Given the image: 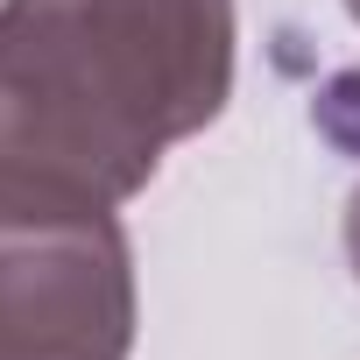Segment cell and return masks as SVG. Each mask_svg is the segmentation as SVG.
Segmentation results:
<instances>
[{
	"label": "cell",
	"instance_id": "6da1fadb",
	"mask_svg": "<svg viewBox=\"0 0 360 360\" xmlns=\"http://www.w3.org/2000/svg\"><path fill=\"white\" fill-rule=\"evenodd\" d=\"M233 92V0H0V198L127 205Z\"/></svg>",
	"mask_w": 360,
	"mask_h": 360
},
{
	"label": "cell",
	"instance_id": "7a4b0ae2",
	"mask_svg": "<svg viewBox=\"0 0 360 360\" xmlns=\"http://www.w3.org/2000/svg\"><path fill=\"white\" fill-rule=\"evenodd\" d=\"M134 248L113 205L0 198V360H127Z\"/></svg>",
	"mask_w": 360,
	"mask_h": 360
},
{
	"label": "cell",
	"instance_id": "3957f363",
	"mask_svg": "<svg viewBox=\"0 0 360 360\" xmlns=\"http://www.w3.org/2000/svg\"><path fill=\"white\" fill-rule=\"evenodd\" d=\"M346 262H353V276H360V191L346 198Z\"/></svg>",
	"mask_w": 360,
	"mask_h": 360
},
{
	"label": "cell",
	"instance_id": "277c9868",
	"mask_svg": "<svg viewBox=\"0 0 360 360\" xmlns=\"http://www.w3.org/2000/svg\"><path fill=\"white\" fill-rule=\"evenodd\" d=\"M346 8H353V22H360V0H346Z\"/></svg>",
	"mask_w": 360,
	"mask_h": 360
}]
</instances>
